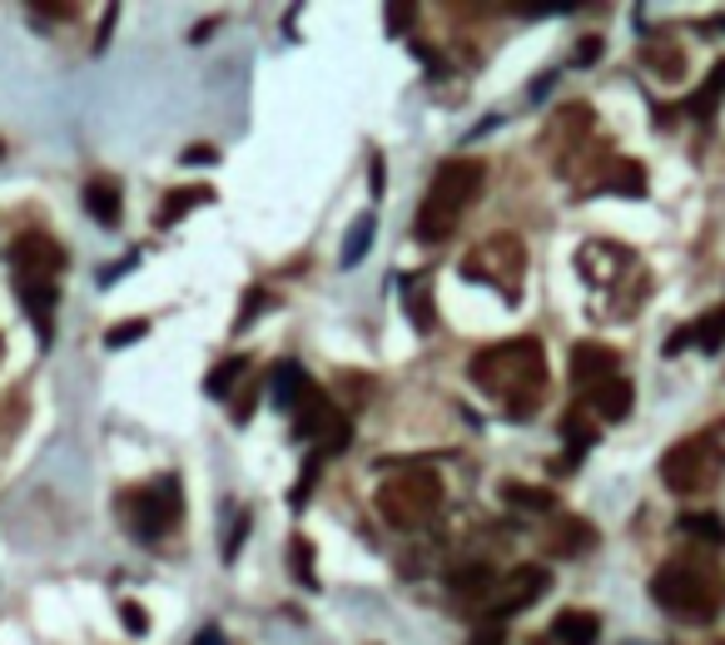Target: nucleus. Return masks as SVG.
I'll return each instance as SVG.
<instances>
[{"mask_svg": "<svg viewBox=\"0 0 725 645\" xmlns=\"http://www.w3.org/2000/svg\"><path fill=\"white\" fill-rule=\"evenodd\" d=\"M467 377H472L487 397H497L512 422H526V417L546 402V353L536 337H512V343L482 347V353L467 363Z\"/></svg>", "mask_w": 725, "mask_h": 645, "instance_id": "obj_1", "label": "nucleus"}, {"mask_svg": "<svg viewBox=\"0 0 725 645\" xmlns=\"http://www.w3.org/2000/svg\"><path fill=\"white\" fill-rule=\"evenodd\" d=\"M482 184H487V164L477 154L443 159L423 194V204H417V214H413L417 244H447V238L457 234V224H462V214L482 198Z\"/></svg>", "mask_w": 725, "mask_h": 645, "instance_id": "obj_2", "label": "nucleus"}, {"mask_svg": "<svg viewBox=\"0 0 725 645\" xmlns=\"http://www.w3.org/2000/svg\"><path fill=\"white\" fill-rule=\"evenodd\" d=\"M651 601L661 605V611L681 615V621L705 625L721 615L725 581L711 561H701V556H675V561H665L661 571L651 576Z\"/></svg>", "mask_w": 725, "mask_h": 645, "instance_id": "obj_3", "label": "nucleus"}, {"mask_svg": "<svg viewBox=\"0 0 725 645\" xmlns=\"http://www.w3.org/2000/svg\"><path fill=\"white\" fill-rule=\"evenodd\" d=\"M443 476L433 466H403L377 486V516H383L393 531H423L437 512H443Z\"/></svg>", "mask_w": 725, "mask_h": 645, "instance_id": "obj_4", "label": "nucleus"}, {"mask_svg": "<svg viewBox=\"0 0 725 645\" xmlns=\"http://www.w3.org/2000/svg\"><path fill=\"white\" fill-rule=\"evenodd\" d=\"M721 476H725V447L715 432L681 437V442L665 447V456H661V482L671 486L675 496H705L721 486Z\"/></svg>", "mask_w": 725, "mask_h": 645, "instance_id": "obj_5", "label": "nucleus"}, {"mask_svg": "<svg viewBox=\"0 0 725 645\" xmlns=\"http://www.w3.org/2000/svg\"><path fill=\"white\" fill-rule=\"evenodd\" d=\"M184 516V492H179V476H154V482H139L119 496V522L135 541H159L169 536Z\"/></svg>", "mask_w": 725, "mask_h": 645, "instance_id": "obj_6", "label": "nucleus"}, {"mask_svg": "<svg viewBox=\"0 0 725 645\" xmlns=\"http://www.w3.org/2000/svg\"><path fill=\"white\" fill-rule=\"evenodd\" d=\"M462 278L467 283H487L492 293H502L507 303H516L526 288V244L516 234H492L462 258Z\"/></svg>", "mask_w": 725, "mask_h": 645, "instance_id": "obj_7", "label": "nucleus"}, {"mask_svg": "<svg viewBox=\"0 0 725 645\" xmlns=\"http://www.w3.org/2000/svg\"><path fill=\"white\" fill-rule=\"evenodd\" d=\"M294 437L298 442H313V456H333L348 447L353 422H348V412L323 393V387L308 383V393L298 397V407H294Z\"/></svg>", "mask_w": 725, "mask_h": 645, "instance_id": "obj_8", "label": "nucleus"}, {"mask_svg": "<svg viewBox=\"0 0 725 645\" xmlns=\"http://www.w3.org/2000/svg\"><path fill=\"white\" fill-rule=\"evenodd\" d=\"M546 585H552V576H546V566H536V561H526V566H512V571L497 581V591L487 595V605H482V621H497L502 625L507 615H516V611H526V605H536L546 595Z\"/></svg>", "mask_w": 725, "mask_h": 645, "instance_id": "obj_9", "label": "nucleus"}, {"mask_svg": "<svg viewBox=\"0 0 725 645\" xmlns=\"http://www.w3.org/2000/svg\"><path fill=\"white\" fill-rule=\"evenodd\" d=\"M542 144H546V154H552V164L566 169L586 144H591V105H582V99L562 105L552 115V125L542 129Z\"/></svg>", "mask_w": 725, "mask_h": 645, "instance_id": "obj_10", "label": "nucleus"}, {"mask_svg": "<svg viewBox=\"0 0 725 645\" xmlns=\"http://www.w3.org/2000/svg\"><path fill=\"white\" fill-rule=\"evenodd\" d=\"M10 264L15 278H55L65 268V248L45 234V228H25V234L10 244Z\"/></svg>", "mask_w": 725, "mask_h": 645, "instance_id": "obj_11", "label": "nucleus"}, {"mask_svg": "<svg viewBox=\"0 0 725 645\" xmlns=\"http://www.w3.org/2000/svg\"><path fill=\"white\" fill-rule=\"evenodd\" d=\"M576 268H582L586 283L606 288L616 283L621 273H631L636 268V254L626 244H606V238H596V244H582V254H576Z\"/></svg>", "mask_w": 725, "mask_h": 645, "instance_id": "obj_12", "label": "nucleus"}, {"mask_svg": "<svg viewBox=\"0 0 725 645\" xmlns=\"http://www.w3.org/2000/svg\"><path fill=\"white\" fill-rule=\"evenodd\" d=\"M616 367H621L616 347H606V343H576L566 373H572L576 387H586V393H591V387H601L606 377H616Z\"/></svg>", "mask_w": 725, "mask_h": 645, "instance_id": "obj_13", "label": "nucleus"}, {"mask_svg": "<svg viewBox=\"0 0 725 645\" xmlns=\"http://www.w3.org/2000/svg\"><path fill=\"white\" fill-rule=\"evenodd\" d=\"M691 343L701 347V353H721V347H725V308H715V313H705V318H695V323L675 327V333L665 337V357L685 353Z\"/></svg>", "mask_w": 725, "mask_h": 645, "instance_id": "obj_14", "label": "nucleus"}, {"mask_svg": "<svg viewBox=\"0 0 725 645\" xmlns=\"http://www.w3.org/2000/svg\"><path fill=\"white\" fill-rule=\"evenodd\" d=\"M542 546L552 556H566V561H572V556H586L596 546V526L586 522V516H552Z\"/></svg>", "mask_w": 725, "mask_h": 645, "instance_id": "obj_15", "label": "nucleus"}, {"mask_svg": "<svg viewBox=\"0 0 725 645\" xmlns=\"http://www.w3.org/2000/svg\"><path fill=\"white\" fill-rule=\"evenodd\" d=\"M15 293H20V303H25L30 323H35L40 343H50V333H55V323H50V313H55V298H60L55 278H15Z\"/></svg>", "mask_w": 725, "mask_h": 645, "instance_id": "obj_16", "label": "nucleus"}, {"mask_svg": "<svg viewBox=\"0 0 725 645\" xmlns=\"http://www.w3.org/2000/svg\"><path fill=\"white\" fill-rule=\"evenodd\" d=\"M497 581H502V576L482 561H462L447 571V591H452L457 601H472V605H487V595L497 591Z\"/></svg>", "mask_w": 725, "mask_h": 645, "instance_id": "obj_17", "label": "nucleus"}, {"mask_svg": "<svg viewBox=\"0 0 725 645\" xmlns=\"http://www.w3.org/2000/svg\"><path fill=\"white\" fill-rule=\"evenodd\" d=\"M631 402H636V387L626 383L621 373L606 377L601 387H591V412L601 417V422H626V417H631Z\"/></svg>", "mask_w": 725, "mask_h": 645, "instance_id": "obj_18", "label": "nucleus"}, {"mask_svg": "<svg viewBox=\"0 0 725 645\" xmlns=\"http://www.w3.org/2000/svg\"><path fill=\"white\" fill-rule=\"evenodd\" d=\"M85 214L95 218L99 228H115L119 224V214H125V198H119L115 179H89V184H85Z\"/></svg>", "mask_w": 725, "mask_h": 645, "instance_id": "obj_19", "label": "nucleus"}, {"mask_svg": "<svg viewBox=\"0 0 725 645\" xmlns=\"http://www.w3.org/2000/svg\"><path fill=\"white\" fill-rule=\"evenodd\" d=\"M596 184L611 189V194H626V198H641L646 194V169L636 164V159H606L601 174H596Z\"/></svg>", "mask_w": 725, "mask_h": 645, "instance_id": "obj_20", "label": "nucleus"}, {"mask_svg": "<svg viewBox=\"0 0 725 645\" xmlns=\"http://www.w3.org/2000/svg\"><path fill=\"white\" fill-rule=\"evenodd\" d=\"M303 393H308V373L298 363H278L274 373H268V397H274L278 412H294Z\"/></svg>", "mask_w": 725, "mask_h": 645, "instance_id": "obj_21", "label": "nucleus"}, {"mask_svg": "<svg viewBox=\"0 0 725 645\" xmlns=\"http://www.w3.org/2000/svg\"><path fill=\"white\" fill-rule=\"evenodd\" d=\"M552 641L556 645H596L601 641V621L591 611H562L552 621Z\"/></svg>", "mask_w": 725, "mask_h": 645, "instance_id": "obj_22", "label": "nucleus"}, {"mask_svg": "<svg viewBox=\"0 0 725 645\" xmlns=\"http://www.w3.org/2000/svg\"><path fill=\"white\" fill-rule=\"evenodd\" d=\"M403 288H407V318H413V327H417V333H433V323H437V308H433V273L403 278Z\"/></svg>", "mask_w": 725, "mask_h": 645, "instance_id": "obj_23", "label": "nucleus"}, {"mask_svg": "<svg viewBox=\"0 0 725 645\" xmlns=\"http://www.w3.org/2000/svg\"><path fill=\"white\" fill-rule=\"evenodd\" d=\"M721 99H725V60H715L711 75L701 79V89L685 99V115H691V119H711L715 109H721Z\"/></svg>", "mask_w": 725, "mask_h": 645, "instance_id": "obj_24", "label": "nucleus"}, {"mask_svg": "<svg viewBox=\"0 0 725 645\" xmlns=\"http://www.w3.org/2000/svg\"><path fill=\"white\" fill-rule=\"evenodd\" d=\"M497 496H502L507 506H516V512H552V516H556V496L546 492V486L512 482V476H507V482L497 486Z\"/></svg>", "mask_w": 725, "mask_h": 645, "instance_id": "obj_25", "label": "nucleus"}, {"mask_svg": "<svg viewBox=\"0 0 725 645\" xmlns=\"http://www.w3.org/2000/svg\"><path fill=\"white\" fill-rule=\"evenodd\" d=\"M194 204H214V189H169V194L159 198L154 224H159V228H174Z\"/></svg>", "mask_w": 725, "mask_h": 645, "instance_id": "obj_26", "label": "nucleus"}, {"mask_svg": "<svg viewBox=\"0 0 725 645\" xmlns=\"http://www.w3.org/2000/svg\"><path fill=\"white\" fill-rule=\"evenodd\" d=\"M244 373H248V353L224 357V363H214V367H209L204 393H209V397H234L238 387H244Z\"/></svg>", "mask_w": 725, "mask_h": 645, "instance_id": "obj_27", "label": "nucleus"}, {"mask_svg": "<svg viewBox=\"0 0 725 645\" xmlns=\"http://www.w3.org/2000/svg\"><path fill=\"white\" fill-rule=\"evenodd\" d=\"M675 526H681V536H695V541H705V546L725 541V522L715 512H681L675 516Z\"/></svg>", "mask_w": 725, "mask_h": 645, "instance_id": "obj_28", "label": "nucleus"}, {"mask_svg": "<svg viewBox=\"0 0 725 645\" xmlns=\"http://www.w3.org/2000/svg\"><path fill=\"white\" fill-rule=\"evenodd\" d=\"M288 571H294V581H298V585H308V591L318 585L313 541H308V536H294V541H288Z\"/></svg>", "mask_w": 725, "mask_h": 645, "instance_id": "obj_29", "label": "nucleus"}, {"mask_svg": "<svg viewBox=\"0 0 725 645\" xmlns=\"http://www.w3.org/2000/svg\"><path fill=\"white\" fill-rule=\"evenodd\" d=\"M367 248H373V214L353 218V228H348V238H343V268L363 264V258H367Z\"/></svg>", "mask_w": 725, "mask_h": 645, "instance_id": "obj_30", "label": "nucleus"}, {"mask_svg": "<svg viewBox=\"0 0 725 645\" xmlns=\"http://www.w3.org/2000/svg\"><path fill=\"white\" fill-rule=\"evenodd\" d=\"M646 65H651L661 79H681L685 75V55L675 45H646Z\"/></svg>", "mask_w": 725, "mask_h": 645, "instance_id": "obj_31", "label": "nucleus"}, {"mask_svg": "<svg viewBox=\"0 0 725 645\" xmlns=\"http://www.w3.org/2000/svg\"><path fill=\"white\" fill-rule=\"evenodd\" d=\"M268 308H274V293L254 283V288H248V293H244V308H238V318H234V333H244V327L254 323L258 313H268Z\"/></svg>", "mask_w": 725, "mask_h": 645, "instance_id": "obj_32", "label": "nucleus"}, {"mask_svg": "<svg viewBox=\"0 0 725 645\" xmlns=\"http://www.w3.org/2000/svg\"><path fill=\"white\" fill-rule=\"evenodd\" d=\"M145 333H149V318H125V323H115V327L105 333V343H109V347H129L135 337H145Z\"/></svg>", "mask_w": 725, "mask_h": 645, "instance_id": "obj_33", "label": "nucleus"}, {"mask_svg": "<svg viewBox=\"0 0 725 645\" xmlns=\"http://www.w3.org/2000/svg\"><path fill=\"white\" fill-rule=\"evenodd\" d=\"M313 482H318V456H308V462H303V476H298V486L288 492V506H294V512H303V506H308V486H313Z\"/></svg>", "mask_w": 725, "mask_h": 645, "instance_id": "obj_34", "label": "nucleus"}, {"mask_svg": "<svg viewBox=\"0 0 725 645\" xmlns=\"http://www.w3.org/2000/svg\"><path fill=\"white\" fill-rule=\"evenodd\" d=\"M383 20H387V35H407L413 20H417V6H387Z\"/></svg>", "mask_w": 725, "mask_h": 645, "instance_id": "obj_35", "label": "nucleus"}, {"mask_svg": "<svg viewBox=\"0 0 725 645\" xmlns=\"http://www.w3.org/2000/svg\"><path fill=\"white\" fill-rule=\"evenodd\" d=\"M248 526H254V516H248V512H238L234 531H228V541H224V561H234V556L244 551V536H248Z\"/></svg>", "mask_w": 725, "mask_h": 645, "instance_id": "obj_36", "label": "nucleus"}, {"mask_svg": "<svg viewBox=\"0 0 725 645\" xmlns=\"http://www.w3.org/2000/svg\"><path fill=\"white\" fill-rule=\"evenodd\" d=\"M119 615H125V631L129 635H145L149 631V611L139 601H125V605H119Z\"/></svg>", "mask_w": 725, "mask_h": 645, "instance_id": "obj_37", "label": "nucleus"}, {"mask_svg": "<svg viewBox=\"0 0 725 645\" xmlns=\"http://www.w3.org/2000/svg\"><path fill=\"white\" fill-rule=\"evenodd\" d=\"M254 402H258V383H244L234 397V422H248V417H254Z\"/></svg>", "mask_w": 725, "mask_h": 645, "instance_id": "obj_38", "label": "nucleus"}, {"mask_svg": "<svg viewBox=\"0 0 725 645\" xmlns=\"http://www.w3.org/2000/svg\"><path fill=\"white\" fill-rule=\"evenodd\" d=\"M591 60H601V35H586V40H576V50H572V65H591Z\"/></svg>", "mask_w": 725, "mask_h": 645, "instance_id": "obj_39", "label": "nucleus"}, {"mask_svg": "<svg viewBox=\"0 0 725 645\" xmlns=\"http://www.w3.org/2000/svg\"><path fill=\"white\" fill-rule=\"evenodd\" d=\"M30 20H75V6H50V0H35V6H30Z\"/></svg>", "mask_w": 725, "mask_h": 645, "instance_id": "obj_40", "label": "nucleus"}, {"mask_svg": "<svg viewBox=\"0 0 725 645\" xmlns=\"http://www.w3.org/2000/svg\"><path fill=\"white\" fill-rule=\"evenodd\" d=\"M115 25H119V6H105V20H99V35H95V55L109 45V35H115Z\"/></svg>", "mask_w": 725, "mask_h": 645, "instance_id": "obj_41", "label": "nucleus"}, {"mask_svg": "<svg viewBox=\"0 0 725 645\" xmlns=\"http://www.w3.org/2000/svg\"><path fill=\"white\" fill-rule=\"evenodd\" d=\"M467 645H507V641H502V625H497V621H482V625L472 631V641H467Z\"/></svg>", "mask_w": 725, "mask_h": 645, "instance_id": "obj_42", "label": "nucleus"}, {"mask_svg": "<svg viewBox=\"0 0 725 645\" xmlns=\"http://www.w3.org/2000/svg\"><path fill=\"white\" fill-rule=\"evenodd\" d=\"M184 164H218V149H209V144H199V149H184Z\"/></svg>", "mask_w": 725, "mask_h": 645, "instance_id": "obj_43", "label": "nucleus"}, {"mask_svg": "<svg viewBox=\"0 0 725 645\" xmlns=\"http://www.w3.org/2000/svg\"><path fill=\"white\" fill-rule=\"evenodd\" d=\"M413 55L423 60L427 69H443V55H437V50H427V45H413Z\"/></svg>", "mask_w": 725, "mask_h": 645, "instance_id": "obj_44", "label": "nucleus"}, {"mask_svg": "<svg viewBox=\"0 0 725 645\" xmlns=\"http://www.w3.org/2000/svg\"><path fill=\"white\" fill-rule=\"evenodd\" d=\"M189 645H224V635H218L214 625H204V631H199V635H194V641H189Z\"/></svg>", "mask_w": 725, "mask_h": 645, "instance_id": "obj_45", "label": "nucleus"}, {"mask_svg": "<svg viewBox=\"0 0 725 645\" xmlns=\"http://www.w3.org/2000/svg\"><path fill=\"white\" fill-rule=\"evenodd\" d=\"M367 174H373V194H383V154H373V169H367Z\"/></svg>", "mask_w": 725, "mask_h": 645, "instance_id": "obj_46", "label": "nucleus"}, {"mask_svg": "<svg viewBox=\"0 0 725 645\" xmlns=\"http://www.w3.org/2000/svg\"><path fill=\"white\" fill-rule=\"evenodd\" d=\"M0 357H6V337H0Z\"/></svg>", "mask_w": 725, "mask_h": 645, "instance_id": "obj_47", "label": "nucleus"}, {"mask_svg": "<svg viewBox=\"0 0 725 645\" xmlns=\"http://www.w3.org/2000/svg\"><path fill=\"white\" fill-rule=\"evenodd\" d=\"M715 25H721V30H725V15H721V20H715Z\"/></svg>", "mask_w": 725, "mask_h": 645, "instance_id": "obj_48", "label": "nucleus"}, {"mask_svg": "<svg viewBox=\"0 0 725 645\" xmlns=\"http://www.w3.org/2000/svg\"><path fill=\"white\" fill-rule=\"evenodd\" d=\"M0 154H6V144H0Z\"/></svg>", "mask_w": 725, "mask_h": 645, "instance_id": "obj_49", "label": "nucleus"}]
</instances>
